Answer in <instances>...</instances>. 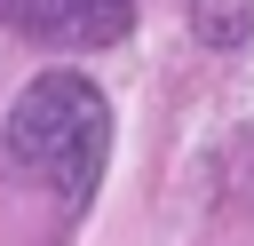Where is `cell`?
<instances>
[{
	"instance_id": "obj_1",
	"label": "cell",
	"mask_w": 254,
	"mask_h": 246,
	"mask_svg": "<svg viewBox=\"0 0 254 246\" xmlns=\"http://www.w3.org/2000/svg\"><path fill=\"white\" fill-rule=\"evenodd\" d=\"M8 159L24 175H40L64 206H87L95 183H103V159H111V103L95 79L79 71H40L16 103H8V127H0Z\"/></svg>"
},
{
	"instance_id": "obj_2",
	"label": "cell",
	"mask_w": 254,
	"mask_h": 246,
	"mask_svg": "<svg viewBox=\"0 0 254 246\" xmlns=\"http://www.w3.org/2000/svg\"><path fill=\"white\" fill-rule=\"evenodd\" d=\"M8 16L40 48H119L135 32V0H16Z\"/></svg>"
},
{
	"instance_id": "obj_3",
	"label": "cell",
	"mask_w": 254,
	"mask_h": 246,
	"mask_svg": "<svg viewBox=\"0 0 254 246\" xmlns=\"http://www.w3.org/2000/svg\"><path fill=\"white\" fill-rule=\"evenodd\" d=\"M190 24L206 48H246L254 40V0H190Z\"/></svg>"
}]
</instances>
